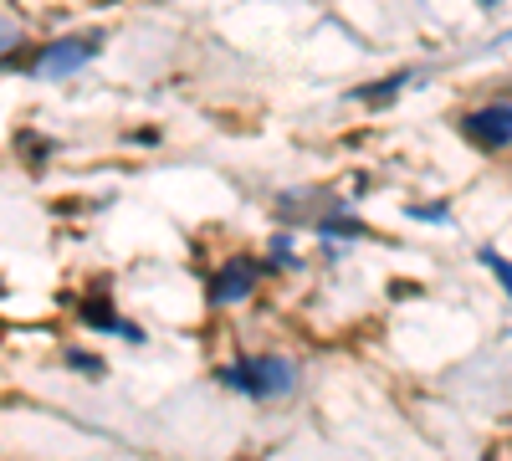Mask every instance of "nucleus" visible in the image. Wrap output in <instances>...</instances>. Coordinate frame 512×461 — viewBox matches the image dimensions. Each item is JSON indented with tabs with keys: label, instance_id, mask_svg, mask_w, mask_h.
Segmentation results:
<instances>
[{
	"label": "nucleus",
	"instance_id": "1",
	"mask_svg": "<svg viewBox=\"0 0 512 461\" xmlns=\"http://www.w3.org/2000/svg\"><path fill=\"white\" fill-rule=\"evenodd\" d=\"M292 380H297L292 359H256V364L231 369V385H246V390H256V395H287Z\"/></svg>",
	"mask_w": 512,
	"mask_h": 461
},
{
	"label": "nucleus",
	"instance_id": "2",
	"mask_svg": "<svg viewBox=\"0 0 512 461\" xmlns=\"http://www.w3.org/2000/svg\"><path fill=\"white\" fill-rule=\"evenodd\" d=\"M466 139L477 149H507L512 144V103H492V108H477L472 118L461 123Z\"/></svg>",
	"mask_w": 512,
	"mask_h": 461
},
{
	"label": "nucleus",
	"instance_id": "3",
	"mask_svg": "<svg viewBox=\"0 0 512 461\" xmlns=\"http://www.w3.org/2000/svg\"><path fill=\"white\" fill-rule=\"evenodd\" d=\"M98 52V41H88V36H77V41H57V47H47L36 57V67L47 72V77H57V72H72V67H82Z\"/></svg>",
	"mask_w": 512,
	"mask_h": 461
},
{
	"label": "nucleus",
	"instance_id": "4",
	"mask_svg": "<svg viewBox=\"0 0 512 461\" xmlns=\"http://www.w3.org/2000/svg\"><path fill=\"white\" fill-rule=\"evenodd\" d=\"M256 272H262V267H256L251 257H236V262H226V272L216 277V298H221V303H241L246 292L256 287Z\"/></svg>",
	"mask_w": 512,
	"mask_h": 461
},
{
	"label": "nucleus",
	"instance_id": "5",
	"mask_svg": "<svg viewBox=\"0 0 512 461\" xmlns=\"http://www.w3.org/2000/svg\"><path fill=\"white\" fill-rule=\"evenodd\" d=\"M482 267H492V272L502 277V287L512 292V267H507V262H497V257H492V251H482Z\"/></svg>",
	"mask_w": 512,
	"mask_h": 461
},
{
	"label": "nucleus",
	"instance_id": "6",
	"mask_svg": "<svg viewBox=\"0 0 512 461\" xmlns=\"http://www.w3.org/2000/svg\"><path fill=\"white\" fill-rule=\"evenodd\" d=\"M82 318H88V323H113V308L108 303H88V308H82Z\"/></svg>",
	"mask_w": 512,
	"mask_h": 461
}]
</instances>
